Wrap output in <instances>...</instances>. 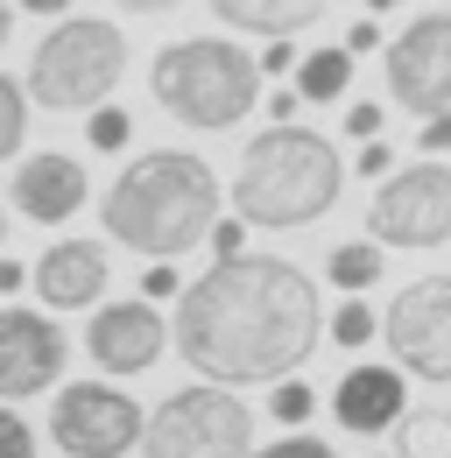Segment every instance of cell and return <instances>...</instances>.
Listing matches in <instances>:
<instances>
[{"label": "cell", "instance_id": "obj_22", "mask_svg": "<svg viewBox=\"0 0 451 458\" xmlns=\"http://www.w3.org/2000/svg\"><path fill=\"white\" fill-rule=\"evenodd\" d=\"M311 409H318V388H311L303 374H282V381H268V416H276L282 430H303V423H311Z\"/></svg>", "mask_w": 451, "mask_h": 458}, {"label": "cell", "instance_id": "obj_9", "mask_svg": "<svg viewBox=\"0 0 451 458\" xmlns=\"http://www.w3.org/2000/svg\"><path fill=\"white\" fill-rule=\"evenodd\" d=\"M381 339H388L395 367L409 381H451V276H416L409 289H395V303L381 310Z\"/></svg>", "mask_w": 451, "mask_h": 458}, {"label": "cell", "instance_id": "obj_5", "mask_svg": "<svg viewBox=\"0 0 451 458\" xmlns=\"http://www.w3.org/2000/svg\"><path fill=\"white\" fill-rule=\"evenodd\" d=\"M127 78V36L106 14H56V29L29 50V106L92 114Z\"/></svg>", "mask_w": 451, "mask_h": 458}, {"label": "cell", "instance_id": "obj_15", "mask_svg": "<svg viewBox=\"0 0 451 458\" xmlns=\"http://www.w3.org/2000/svg\"><path fill=\"white\" fill-rule=\"evenodd\" d=\"M85 163L78 156H64V148H36V156H21V170L7 183V198H14V212L21 219H36V226H64V219H78L85 212Z\"/></svg>", "mask_w": 451, "mask_h": 458}, {"label": "cell", "instance_id": "obj_20", "mask_svg": "<svg viewBox=\"0 0 451 458\" xmlns=\"http://www.w3.org/2000/svg\"><path fill=\"white\" fill-rule=\"evenodd\" d=\"M325 332H332V345L360 352V345H374V339H381V310H374L367 296H345L332 318H325Z\"/></svg>", "mask_w": 451, "mask_h": 458}, {"label": "cell", "instance_id": "obj_32", "mask_svg": "<svg viewBox=\"0 0 451 458\" xmlns=\"http://www.w3.org/2000/svg\"><path fill=\"white\" fill-rule=\"evenodd\" d=\"M416 148H423V156H451V120H423Z\"/></svg>", "mask_w": 451, "mask_h": 458}, {"label": "cell", "instance_id": "obj_31", "mask_svg": "<svg viewBox=\"0 0 451 458\" xmlns=\"http://www.w3.org/2000/svg\"><path fill=\"white\" fill-rule=\"evenodd\" d=\"M360 176H388L395 170V148L388 141H360V163H353Z\"/></svg>", "mask_w": 451, "mask_h": 458}, {"label": "cell", "instance_id": "obj_17", "mask_svg": "<svg viewBox=\"0 0 451 458\" xmlns=\"http://www.w3.org/2000/svg\"><path fill=\"white\" fill-rule=\"evenodd\" d=\"M395 458H451V409L409 402L395 423Z\"/></svg>", "mask_w": 451, "mask_h": 458}, {"label": "cell", "instance_id": "obj_23", "mask_svg": "<svg viewBox=\"0 0 451 458\" xmlns=\"http://www.w3.org/2000/svg\"><path fill=\"white\" fill-rule=\"evenodd\" d=\"M85 141H92V148H99V156H120V148H127V141H134V114H127V106H92V114H85Z\"/></svg>", "mask_w": 451, "mask_h": 458}, {"label": "cell", "instance_id": "obj_39", "mask_svg": "<svg viewBox=\"0 0 451 458\" xmlns=\"http://www.w3.org/2000/svg\"><path fill=\"white\" fill-rule=\"evenodd\" d=\"M0 240H7V205H0Z\"/></svg>", "mask_w": 451, "mask_h": 458}, {"label": "cell", "instance_id": "obj_34", "mask_svg": "<svg viewBox=\"0 0 451 458\" xmlns=\"http://www.w3.org/2000/svg\"><path fill=\"white\" fill-rule=\"evenodd\" d=\"M14 289H29V268H21V261H7V254H0V296H14Z\"/></svg>", "mask_w": 451, "mask_h": 458}, {"label": "cell", "instance_id": "obj_25", "mask_svg": "<svg viewBox=\"0 0 451 458\" xmlns=\"http://www.w3.org/2000/svg\"><path fill=\"white\" fill-rule=\"evenodd\" d=\"M254 458H338L325 437H311V430H282L276 445H254Z\"/></svg>", "mask_w": 451, "mask_h": 458}, {"label": "cell", "instance_id": "obj_38", "mask_svg": "<svg viewBox=\"0 0 451 458\" xmlns=\"http://www.w3.org/2000/svg\"><path fill=\"white\" fill-rule=\"evenodd\" d=\"M367 14H395V7H409V0H360Z\"/></svg>", "mask_w": 451, "mask_h": 458}, {"label": "cell", "instance_id": "obj_11", "mask_svg": "<svg viewBox=\"0 0 451 458\" xmlns=\"http://www.w3.org/2000/svg\"><path fill=\"white\" fill-rule=\"evenodd\" d=\"M64 360H71V339H64L56 310L0 303V402H29V395L64 388Z\"/></svg>", "mask_w": 451, "mask_h": 458}, {"label": "cell", "instance_id": "obj_27", "mask_svg": "<svg viewBox=\"0 0 451 458\" xmlns=\"http://www.w3.org/2000/svg\"><path fill=\"white\" fill-rule=\"evenodd\" d=\"M296 64H303L296 36H276V43H261V78H296Z\"/></svg>", "mask_w": 451, "mask_h": 458}, {"label": "cell", "instance_id": "obj_3", "mask_svg": "<svg viewBox=\"0 0 451 458\" xmlns=\"http://www.w3.org/2000/svg\"><path fill=\"white\" fill-rule=\"evenodd\" d=\"M338 191H345V156H338L332 134L276 120L240 148L233 212L261 233H296V226H318L338 205Z\"/></svg>", "mask_w": 451, "mask_h": 458}, {"label": "cell", "instance_id": "obj_2", "mask_svg": "<svg viewBox=\"0 0 451 458\" xmlns=\"http://www.w3.org/2000/svg\"><path fill=\"white\" fill-rule=\"evenodd\" d=\"M219 170L191 148H141L99 198V226L141 261H183L219 226Z\"/></svg>", "mask_w": 451, "mask_h": 458}, {"label": "cell", "instance_id": "obj_13", "mask_svg": "<svg viewBox=\"0 0 451 458\" xmlns=\"http://www.w3.org/2000/svg\"><path fill=\"white\" fill-rule=\"evenodd\" d=\"M106 283H113L106 240H50L29 268V289L43 296V310H99Z\"/></svg>", "mask_w": 451, "mask_h": 458}, {"label": "cell", "instance_id": "obj_14", "mask_svg": "<svg viewBox=\"0 0 451 458\" xmlns=\"http://www.w3.org/2000/svg\"><path fill=\"white\" fill-rule=\"evenodd\" d=\"M325 409L338 416V430H345V437H381V430H395V423H402V409H409V374H402L395 360L345 367Z\"/></svg>", "mask_w": 451, "mask_h": 458}, {"label": "cell", "instance_id": "obj_36", "mask_svg": "<svg viewBox=\"0 0 451 458\" xmlns=\"http://www.w3.org/2000/svg\"><path fill=\"white\" fill-rule=\"evenodd\" d=\"M14 7H29V14H43V21H56V14H71L78 0H14Z\"/></svg>", "mask_w": 451, "mask_h": 458}, {"label": "cell", "instance_id": "obj_10", "mask_svg": "<svg viewBox=\"0 0 451 458\" xmlns=\"http://www.w3.org/2000/svg\"><path fill=\"white\" fill-rule=\"evenodd\" d=\"M381 71H388V99L402 114L451 120V7H430L409 29H395Z\"/></svg>", "mask_w": 451, "mask_h": 458}, {"label": "cell", "instance_id": "obj_18", "mask_svg": "<svg viewBox=\"0 0 451 458\" xmlns=\"http://www.w3.org/2000/svg\"><path fill=\"white\" fill-rule=\"evenodd\" d=\"M296 92H303V106H338V99L353 92V50H345V43L311 50V57L296 64Z\"/></svg>", "mask_w": 451, "mask_h": 458}, {"label": "cell", "instance_id": "obj_6", "mask_svg": "<svg viewBox=\"0 0 451 458\" xmlns=\"http://www.w3.org/2000/svg\"><path fill=\"white\" fill-rule=\"evenodd\" d=\"M141 458H254V409L219 381H191L149 409Z\"/></svg>", "mask_w": 451, "mask_h": 458}, {"label": "cell", "instance_id": "obj_26", "mask_svg": "<svg viewBox=\"0 0 451 458\" xmlns=\"http://www.w3.org/2000/svg\"><path fill=\"white\" fill-rule=\"evenodd\" d=\"M338 127H345L353 141H381V127H388V114H381L374 99H353V106H345V120H338Z\"/></svg>", "mask_w": 451, "mask_h": 458}, {"label": "cell", "instance_id": "obj_4", "mask_svg": "<svg viewBox=\"0 0 451 458\" xmlns=\"http://www.w3.org/2000/svg\"><path fill=\"white\" fill-rule=\"evenodd\" d=\"M149 92L169 120L226 134L261 106V57L240 50L233 36H176L149 57Z\"/></svg>", "mask_w": 451, "mask_h": 458}, {"label": "cell", "instance_id": "obj_24", "mask_svg": "<svg viewBox=\"0 0 451 458\" xmlns=\"http://www.w3.org/2000/svg\"><path fill=\"white\" fill-rule=\"evenodd\" d=\"M0 458H36V430L14 402H0Z\"/></svg>", "mask_w": 451, "mask_h": 458}, {"label": "cell", "instance_id": "obj_21", "mask_svg": "<svg viewBox=\"0 0 451 458\" xmlns=\"http://www.w3.org/2000/svg\"><path fill=\"white\" fill-rule=\"evenodd\" d=\"M21 134H29V85L0 71V163L21 156Z\"/></svg>", "mask_w": 451, "mask_h": 458}, {"label": "cell", "instance_id": "obj_1", "mask_svg": "<svg viewBox=\"0 0 451 458\" xmlns=\"http://www.w3.org/2000/svg\"><path fill=\"white\" fill-rule=\"evenodd\" d=\"M325 339V296L282 254H233L183 283L169 352L219 388H268L296 374Z\"/></svg>", "mask_w": 451, "mask_h": 458}, {"label": "cell", "instance_id": "obj_28", "mask_svg": "<svg viewBox=\"0 0 451 458\" xmlns=\"http://www.w3.org/2000/svg\"><path fill=\"white\" fill-rule=\"evenodd\" d=\"M247 219H240V212H233V219H219V226H212V240H205V247H212V261H233V254H247Z\"/></svg>", "mask_w": 451, "mask_h": 458}, {"label": "cell", "instance_id": "obj_8", "mask_svg": "<svg viewBox=\"0 0 451 458\" xmlns=\"http://www.w3.org/2000/svg\"><path fill=\"white\" fill-rule=\"evenodd\" d=\"M141 402L120 381H64L50 402V445L64 458H127L141 452Z\"/></svg>", "mask_w": 451, "mask_h": 458}, {"label": "cell", "instance_id": "obj_29", "mask_svg": "<svg viewBox=\"0 0 451 458\" xmlns=\"http://www.w3.org/2000/svg\"><path fill=\"white\" fill-rule=\"evenodd\" d=\"M141 296H149V303H169V296H183V276H176V261H149V268H141Z\"/></svg>", "mask_w": 451, "mask_h": 458}, {"label": "cell", "instance_id": "obj_40", "mask_svg": "<svg viewBox=\"0 0 451 458\" xmlns=\"http://www.w3.org/2000/svg\"><path fill=\"white\" fill-rule=\"evenodd\" d=\"M388 458H395V452H388Z\"/></svg>", "mask_w": 451, "mask_h": 458}, {"label": "cell", "instance_id": "obj_37", "mask_svg": "<svg viewBox=\"0 0 451 458\" xmlns=\"http://www.w3.org/2000/svg\"><path fill=\"white\" fill-rule=\"evenodd\" d=\"M7 43H14V7L0 0V50H7Z\"/></svg>", "mask_w": 451, "mask_h": 458}, {"label": "cell", "instance_id": "obj_35", "mask_svg": "<svg viewBox=\"0 0 451 458\" xmlns=\"http://www.w3.org/2000/svg\"><path fill=\"white\" fill-rule=\"evenodd\" d=\"M113 7H127V14H176L183 0H113Z\"/></svg>", "mask_w": 451, "mask_h": 458}, {"label": "cell", "instance_id": "obj_30", "mask_svg": "<svg viewBox=\"0 0 451 458\" xmlns=\"http://www.w3.org/2000/svg\"><path fill=\"white\" fill-rule=\"evenodd\" d=\"M338 43H345L353 57H367V50H388V43H381V14H360V21H353Z\"/></svg>", "mask_w": 451, "mask_h": 458}, {"label": "cell", "instance_id": "obj_16", "mask_svg": "<svg viewBox=\"0 0 451 458\" xmlns=\"http://www.w3.org/2000/svg\"><path fill=\"white\" fill-rule=\"evenodd\" d=\"M226 36H254V43H276V36H303L332 14V0H212Z\"/></svg>", "mask_w": 451, "mask_h": 458}, {"label": "cell", "instance_id": "obj_33", "mask_svg": "<svg viewBox=\"0 0 451 458\" xmlns=\"http://www.w3.org/2000/svg\"><path fill=\"white\" fill-rule=\"evenodd\" d=\"M296 106H303L296 85H276V92H268V120H296Z\"/></svg>", "mask_w": 451, "mask_h": 458}, {"label": "cell", "instance_id": "obj_7", "mask_svg": "<svg viewBox=\"0 0 451 458\" xmlns=\"http://www.w3.org/2000/svg\"><path fill=\"white\" fill-rule=\"evenodd\" d=\"M367 240L409 247V254L445 247L451 240V163L445 156H423L409 170L381 176V191L367 198Z\"/></svg>", "mask_w": 451, "mask_h": 458}, {"label": "cell", "instance_id": "obj_19", "mask_svg": "<svg viewBox=\"0 0 451 458\" xmlns=\"http://www.w3.org/2000/svg\"><path fill=\"white\" fill-rule=\"evenodd\" d=\"M381 268H388V247H381V240H338L332 254H325V276H332V289H345V296L381 289Z\"/></svg>", "mask_w": 451, "mask_h": 458}, {"label": "cell", "instance_id": "obj_12", "mask_svg": "<svg viewBox=\"0 0 451 458\" xmlns=\"http://www.w3.org/2000/svg\"><path fill=\"white\" fill-rule=\"evenodd\" d=\"M169 352V325L149 296H127V303H99L92 325H85V360L106 374V381H127V374H149Z\"/></svg>", "mask_w": 451, "mask_h": 458}]
</instances>
